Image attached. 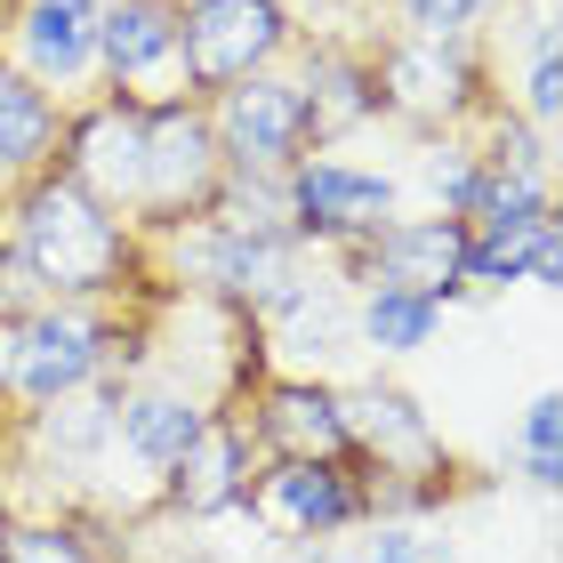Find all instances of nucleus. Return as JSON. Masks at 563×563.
Returning <instances> with one entry per match:
<instances>
[{
  "mask_svg": "<svg viewBox=\"0 0 563 563\" xmlns=\"http://www.w3.org/2000/svg\"><path fill=\"white\" fill-rule=\"evenodd\" d=\"M9 250L41 282V298H65V306L113 298L137 274V225L113 218L89 186H73L57 162L24 177V194L9 210Z\"/></svg>",
  "mask_w": 563,
  "mask_h": 563,
  "instance_id": "1",
  "label": "nucleus"
},
{
  "mask_svg": "<svg viewBox=\"0 0 563 563\" xmlns=\"http://www.w3.org/2000/svg\"><path fill=\"white\" fill-rule=\"evenodd\" d=\"M106 371H113V322H97L65 298L0 322V387H9L24 411H48V402L81 395L89 378H106Z\"/></svg>",
  "mask_w": 563,
  "mask_h": 563,
  "instance_id": "2",
  "label": "nucleus"
},
{
  "mask_svg": "<svg viewBox=\"0 0 563 563\" xmlns=\"http://www.w3.org/2000/svg\"><path fill=\"white\" fill-rule=\"evenodd\" d=\"M555 411H563L555 395H540L523 411V483L531 492H555Z\"/></svg>",
  "mask_w": 563,
  "mask_h": 563,
  "instance_id": "25",
  "label": "nucleus"
},
{
  "mask_svg": "<svg viewBox=\"0 0 563 563\" xmlns=\"http://www.w3.org/2000/svg\"><path fill=\"white\" fill-rule=\"evenodd\" d=\"M242 507L274 540L322 548L339 531H354L363 516H378V483H363L354 459H266V467H250Z\"/></svg>",
  "mask_w": 563,
  "mask_h": 563,
  "instance_id": "3",
  "label": "nucleus"
},
{
  "mask_svg": "<svg viewBox=\"0 0 563 563\" xmlns=\"http://www.w3.org/2000/svg\"><path fill=\"white\" fill-rule=\"evenodd\" d=\"M57 169L73 186H89L106 210L137 218V186H145V106L137 97H97L89 113L65 121L57 137Z\"/></svg>",
  "mask_w": 563,
  "mask_h": 563,
  "instance_id": "9",
  "label": "nucleus"
},
{
  "mask_svg": "<svg viewBox=\"0 0 563 563\" xmlns=\"http://www.w3.org/2000/svg\"><path fill=\"white\" fill-rule=\"evenodd\" d=\"M354 274L378 290H419V298H459L467 290V218H387L378 234L354 242Z\"/></svg>",
  "mask_w": 563,
  "mask_h": 563,
  "instance_id": "8",
  "label": "nucleus"
},
{
  "mask_svg": "<svg viewBox=\"0 0 563 563\" xmlns=\"http://www.w3.org/2000/svg\"><path fill=\"white\" fill-rule=\"evenodd\" d=\"M371 89H378V113L459 121V113L483 97V73H475L467 48H451V41H411V33H395V41L371 57Z\"/></svg>",
  "mask_w": 563,
  "mask_h": 563,
  "instance_id": "11",
  "label": "nucleus"
},
{
  "mask_svg": "<svg viewBox=\"0 0 563 563\" xmlns=\"http://www.w3.org/2000/svg\"><path fill=\"white\" fill-rule=\"evenodd\" d=\"M177 234H186V274L201 290L250 306V314H266V306L306 274L298 266V234H266V225H234V218H194V225H177Z\"/></svg>",
  "mask_w": 563,
  "mask_h": 563,
  "instance_id": "7",
  "label": "nucleus"
},
{
  "mask_svg": "<svg viewBox=\"0 0 563 563\" xmlns=\"http://www.w3.org/2000/svg\"><path fill=\"white\" fill-rule=\"evenodd\" d=\"M242 483H250V427L210 411V427H201L194 443L177 451V467H169V507H177V516H194V523L234 516Z\"/></svg>",
  "mask_w": 563,
  "mask_h": 563,
  "instance_id": "17",
  "label": "nucleus"
},
{
  "mask_svg": "<svg viewBox=\"0 0 563 563\" xmlns=\"http://www.w3.org/2000/svg\"><path fill=\"white\" fill-rule=\"evenodd\" d=\"M9 531H16V516H9V492H0V540H9Z\"/></svg>",
  "mask_w": 563,
  "mask_h": 563,
  "instance_id": "27",
  "label": "nucleus"
},
{
  "mask_svg": "<svg viewBox=\"0 0 563 563\" xmlns=\"http://www.w3.org/2000/svg\"><path fill=\"white\" fill-rule=\"evenodd\" d=\"M363 563H451V548L427 540V531H411V523H387V531H371Z\"/></svg>",
  "mask_w": 563,
  "mask_h": 563,
  "instance_id": "26",
  "label": "nucleus"
},
{
  "mask_svg": "<svg viewBox=\"0 0 563 563\" xmlns=\"http://www.w3.org/2000/svg\"><path fill=\"white\" fill-rule=\"evenodd\" d=\"M306 121H314V137H339L354 130V121L378 113V89H371V65L354 57H314V73H306Z\"/></svg>",
  "mask_w": 563,
  "mask_h": 563,
  "instance_id": "20",
  "label": "nucleus"
},
{
  "mask_svg": "<svg viewBox=\"0 0 563 563\" xmlns=\"http://www.w3.org/2000/svg\"><path fill=\"white\" fill-rule=\"evenodd\" d=\"M507 282H563V225L555 210L523 218H467V290H507Z\"/></svg>",
  "mask_w": 563,
  "mask_h": 563,
  "instance_id": "16",
  "label": "nucleus"
},
{
  "mask_svg": "<svg viewBox=\"0 0 563 563\" xmlns=\"http://www.w3.org/2000/svg\"><path fill=\"white\" fill-rule=\"evenodd\" d=\"M97 73L113 81V97L162 106L153 81L177 73V0H106L97 9Z\"/></svg>",
  "mask_w": 563,
  "mask_h": 563,
  "instance_id": "15",
  "label": "nucleus"
},
{
  "mask_svg": "<svg viewBox=\"0 0 563 563\" xmlns=\"http://www.w3.org/2000/svg\"><path fill=\"white\" fill-rule=\"evenodd\" d=\"M282 48H290L282 0H177V81L201 106L250 73H274Z\"/></svg>",
  "mask_w": 563,
  "mask_h": 563,
  "instance_id": "5",
  "label": "nucleus"
},
{
  "mask_svg": "<svg viewBox=\"0 0 563 563\" xmlns=\"http://www.w3.org/2000/svg\"><path fill=\"white\" fill-rule=\"evenodd\" d=\"M242 427L266 459H354L339 387H322V378H266V387L250 395Z\"/></svg>",
  "mask_w": 563,
  "mask_h": 563,
  "instance_id": "13",
  "label": "nucleus"
},
{
  "mask_svg": "<svg viewBox=\"0 0 563 563\" xmlns=\"http://www.w3.org/2000/svg\"><path fill=\"white\" fill-rule=\"evenodd\" d=\"M0 563H106V555L73 523H16L9 540H0Z\"/></svg>",
  "mask_w": 563,
  "mask_h": 563,
  "instance_id": "23",
  "label": "nucleus"
},
{
  "mask_svg": "<svg viewBox=\"0 0 563 563\" xmlns=\"http://www.w3.org/2000/svg\"><path fill=\"white\" fill-rule=\"evenodd\" d=\"M483 16H492V0H402V33H411V41L467 48L483 33Z\"/></svg>",
  "mask_w": 563,
  "mask_h": 563,
  "instance_id": "22",
  "label": "nucleus"
},
{
  "mask_svg": "<svg viewBox=\"0 0 563 563\" xmlns=\"http://www.w3.org/2000/svg\"><path fill=\"white\" fill-rule=\"evenodd\" d=\"M434 322H443V306L419 298V290H378L371 282V298L354 306V339H363L371 354H419L434 339Z\"/></svg>",
  "mask_w": 563,
  "mask_h": 563,
  "instance_id": "21",
  "label": "nucleus"
},
{
  "mask_svg": "<svg viewBox=\"0 0 563 563\" xmlns=\"http://www.w3.org/2000/svg\"><path fill=\"white\" fill-rule=\"evenodd\" d=\"M97 9L106 0H16L9 48L33 89H81L97 73Z\"/></svg>",
  "mask_w": 563,
  "mask_h": 563,
  "instance_id": "14",
  "label": "nucleus"
},
{
  "mask_svg": "<svg viewBox=\"0 0 563 563\" xmlns=\"http://www.w3.org/2000/svg\"><path fill=\"white\" fill-rule=\"evenodd\" d=\"M282 201H290L298 242H363L395 218V177L354 169V162H290L282 169Z\"/></svg>",
  "mask_w": 563,
  "mask_h": 563,
  "instance_id": "10",
  "label": "nucleus"
},
{
  "mask_svg": "<svg viewBox=\"0 0 563 563\" xmlns=\"http://www.w3.org/2000/svg\"><path fill=\"white\" fill-rule=\"evenodd\" d=\"M201 113H210V137L225 153V169H242V177H282L290 162H306V145H314L306 89L290 73H250V81L218 89Z\"/></svg>",
  "mask_w": 563,
  "mask_h": 563,
  "instance_id": "6",
  "label": "nucleus"
},
{
  "mask_svg": "<svg viewBox=\"0 0 563 563\" xmlns=\"http://www.w3.org/2000/svg\"><path fill=\"white\" fill-rule=\"evenodd\" d=\"M427 186H434V201H443L451 218H467V210H475V186H483V153L434 145V153H427Z\"/></svg>",
  "mask_w": 563,
  "mask_h": 563,
  "instance_id": "24",
  "label": "nucleus"
},
{
  "mask_svg": "<svg viewBox=\"0 0 563 563\" xmlns=\"http://www.w3.org/2000/svg\"><path fill=\"white\" fill-rule=\"evenodd\" d=\"M339 411H346V434H354V467H378V483H402V475H443L451 483V459L443 443H434V427L427 411L402 387H387V378H371V387H354L339 395Z\"/></svg>",
  "mask_w": 563,
  "mask_h": 563,
  "instance_id": "12",
  "label": "nucleus"
},
{
  "mask_svg": "<svg viewBox=\"0 0 563 563\" xmlns=\"http://www.w3.org/2000/svg\"><path fill=\"white\" fill-rule=\"evenodd\" d=\"M57 137H65L57 97L33 89L24 73H0V177L48 169V162H57Z\"/></svg>",
  "mask_w": 563,
  "mask_h": 563,
  "instance_id": "19",
  "label": "nucleus"
},
{
  "mask_svg": "<svg viewBox=\"0 0 563 563\" xmlns=\"http://www.w3.org/2000/svg\"><path fill=\"white\" fill-rule=\"evenodd\" d=\"M201 427H210V402H194L186 387H137V395H121V402H113V434H121V451H130L137 467H153V475H169V467H177V451H186Z\"/></svg>",
  "mask_w": 563,
  "mask_h": 563,
  "instance_id": "18",
  "label": "nucleus"
},
{
  "mask_svg": "<svg viewBox=\"0 0 563 563\" xmlns=\"http://www.w3.org/2000/svg\"><path fill=\"white\" fill-rule=\"evenodd\" d=\"M225 186V153L210 137V113L201 97H162L145 106V186H137V218L153 234H177V225L210 218Z\"/></svg>",
  "mask_w": 563,
  "mask_h": 563,
  "instance_id": "4",
  "label": "nucleus"
}]
</instances>
